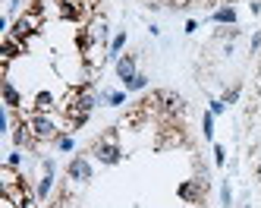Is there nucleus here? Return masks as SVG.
Segmentation results:
<instances>
[{
	"instance_id": "obj_1",
	"label": "nucleus",
	"mask_w": 261,
	"mask_h": 208,
	"mask_svg": "<svg viewBox=\"0 0 261 208\" xmlns=\"http://www.w3.org/2000/svg\"><path fill=\"white\" fill-rule=\"evenodd\" d=\"M25 123H29V130L35 132L38 139H51L53 132H57V126H53V120L48 117V113H32Z\"/></svg>"
},
{
	"instance_id": "obj_2",
	"label": "nucleus",
	"mask_w": 261,
	"mask_h": 208,
	"mask_svg": "<svg viewBox=\"0 0 261 208\" xmlns=\"http://www.w3.org/2000/svg\"><path fill=\"white\" fill-rule=\"evenodd\" d=\"M95 155H98V161H104V164H117V161H120V145H117V139H113V136H104L101 142L95 145Z\"/></svg>"
},
{
	"instance_id": "obj_3",
	"label": "nucleus",
	"mask_w": 261,
	"mask_h": 208,
	"mask_svg": "<svg viewBox=\"0 0 261 208\" xmlns=\"http://www.w3.org/2000/svg\"><path fill=\"white\" fill-rule=\"evenodd\" d=\"M38 25H41V16H38V13H29V16H22L16 22V29H13V38H29L32 32L38 29Z\"/></svg>"
},
{
	"instance_id": "obj_4",
	"label": "nucleus",
	"mask_w": 261,
	"mask_h": 208,
	"mask_svg": "<svg viewBox=\"0 0 261 208\" xmlns=\"http://www.w3.org/2000/svg\"><path fill=\"white\" fill-rule=\"evenodd\" d=\"M202 192H205V180H192V183L179 186V199H186V202H202Z\"/></svg>"
},
{
	"instance_id": "obj_5",
	"label": "nucleus",
	"mask_w": 261,
	"mask_h": 208,
	"mask_svg": "<svg viewBox=\"0 0 261 208\" xmlns=\"http://www.w3.org/2000/svg\"><path fill=\"white\" fill-rule=\"evenodd\" d=\"M70 177L72 180H91V167L85 158H72L70 161Z\"/></svg>"
},
{
	"instance_id": "obj_6",
	"label": "nucleus",
	"mask_w": 261,
	"mask_h": 208,
	"mask_svg": "<svg viewBox=\"0 0 261 208\" xmlns=\"http://www.w3.org/2000/svg\"><path fill=\"white\" fill-rule=\"evenodd\" d=\"M117 76L123 79V82H129V79L136 76V57H120L117 60Z\"/></svg>"
},
{
	"instance_id": "obj_7",
	"label": "nucleus",
	"mask_w": 261,
	"mask_h": 208,
	"mask_svg": "<svg viewBox=\"0 0 261 208\" xmlns=\"http://www.w3.org/2000/svg\"><path fill=\"white\" fill-rule=\"evenodd\" d=\"M214 22H224V25H233V22H236V10H233V6H220V10L214 13Z\"/></svg>"
},
{
	"instance_id": "obj_8",
	"label": "nucleus",
	"mask_w": 261,
	"mask_h": 208,
	"mask_svg": "<svg viewBox=\"0 0 261 208\" xmlns=\"http://www.w3.org/2000/svg\"><path fill=\"white\" fill-rule=\"evenodd\" d=\"M3 98H6V107H19V92L13 89L10 79H3Z\"/></svg>"
},
{
	"instance_id": "obj_9",
	"label": "nucleus",
	"mask_w": 261,
	"mask_h": 208,
	"mask_svg": "<svg viewBox=\"0 0 261 208\" xmlns=\"http://www.w3.org/2000/svg\"><path fill=\"white\" fill-rule=\"evenodd\" d=\"M35 107H38V113H48L51 107H53V95H51V92H38Z\"/></svg>"
},
{
	"instance_id": "obj_10",
	"label": "nucleus",
	"mask_w": 261,
	"mask_h": 208,
	"mask_svg": "<svg viewBox=\"0 0 261 208\" xmlns=\"http://www.w3.org/2000/svg\"><path fill=\"white\" fill-rule=\"evenodd\" d=\"M3 57L6 60L19 57V38H6V41H3Z\"/></svg>"
},
{
	"instance_id": "obj_11",
	"label": "nucleus",
	"mask_w": 261,
	"mask_h": 208,
	"mask_svg": "<svg viewBox=\"0 0 261 208\" xmlns=\"http://www.w3.org/2000/svg\"><path fill=\"white\" fill-rule=\"evenodd\" d=\"M145 85H148V79H145L142 73H136V76L126 82V89H129V92H139V89H145Z\"/></svg>"
},
{
	"instance_id": "obj_12",
	"label": "nucleus",
	"mask_w": 261,
	"mask_h": 208,
	"mask_svg": "<svg viewBox=\"0 0 261 208\" xmlns=\"http://www.w3.org/2000/svg\"><path fill=\"white\" fill-rule=\"evenodd\" d=\"M51 186H53V173H44V180H41V186H38V199H44L51 192Z\"/></svg>"
},
{
	"instance_id": "obj_13",
	"label": "nucleus",
	"mask_w": 261,
	"mask_h": 208,
	"mask_svg": "<svg viewBox=\"0 0 261 208\" xmlns=\"http://www.w3.org/2000/svg\"><path fill=\"white\" fill-rule=\"evenodd\" d=\"M123 44H126V32H120V35L110 41V57H117V54L123 51Z\"/></svg>"
},
{
	"instance_id": "obj_14",
	"label": "nucleus",
	"mask_w": 261,
	"mask_h": 208,
	"mask_svg": "<svg viewBox=\"0 0 261 208\" xmlns=\"http://www.w3.org/2000/svg\"><path fill=\"white\" fill-rule=\"evenodd\" d=\"M13 139H16V145L29 142V130H25V123H19V126H16V132H13Z\"/></svg>"
},
{
	"instance_id": "obj_15",
	"label": "nucleus",
	"mask_w": 261,
	"mask_h": 208,
	"mask_svg": "<svg viewBox=\"0 0 261 208\" xmlns=\"http://www.w3.org/2000/svg\"><path fill=\"white\" fill-rule=\"evenodd\" d=\"M202 130H205V136H214V113H205V120H202Z\"/></svg>"
},
{
	"instance_id": "obj_16",
	"label": "nucleus",
	"mask_w": 261,
	"mask_h": 208,
	"mask_svg": "<svg viewBox=\"0 0 261 208\" xmlns=\"http://www.w3.org/2000/svg\"><path fill=\"white\" fill-rule=\"evenodd\" d=\"M220 199H224V205H233V192H230V186H220Z\"/></svg>"
},
{
	"instance_id": "obj_17",
	"label": "nucleus",
	"mask_w": 261,
	"mask_h": 208,
	"mask_svg": "<svg viewBox=\"0 0 261 208\" xmlns=\"http://www.w3.org/2000/svg\"><path fill=\"white\" fill-rule=\"evenodd\" d=\"M107 101H110V104H123L126 95H123V92H110V95H107Z\"/></svg>"
},
{
	"instance_id": "obj_18",
	"label": "nucleus",
	"mask_w": 261,
	"mask_h": 208,
	"mask_svg": "<svg viewBox=\"0 0 261 208\" xmlns=\"http://www.w3.org/2000/svg\"><path fill=\"white\" fill-rule=\"evenodd\" d=\"M236 98H239V89H226V92H224V101H226V104H233Z\"/></svg>"
},
{
	"instance_id": "obj_19",
	"label": "nucleus",
	"mask_w": 261,
	"mask_h": 208,
	"mask_svg": "<svg viewBox=\"0 0 261 208\" xmlns=\"http://www.w3.org/2000/svg\"><path fill=\"white\" fill-rule=\"evenodd\" d=\"M226 111V101L220 98V101H211V113H224Z\"/></svg>"
},
{
	"instance_id": "obj_20",
	"label": "nucleus",
	"mask_w": 261,
	"mask_h": 208,
	"mask_svg": "<svg viewBox=\"0 0 261 208\" xmlns=\"http://www.w3.org/2000/svg\"><path fill=\"white\" fill-rule=\"evenodd\" d=\"M214 161H217V164H224V161H226V151H224V145H217V149H214Z\"/></svg>"
},
{
	"instance_id": "obj_21",
	"label": "nucleus",
	"mask_w": 261,
	"mask_h": 208,
	"mask_svg": "<svg viewBox=\"0 0 261 208\" xmlns=\"http://www.w3.org/2000/svg\"><path fill=\"white\" fill-rule=\"evenodd\" d=\"M60 149L70 151V149H72V139H70V136H63V139H60Z\"/></svg>"
},
{
	"instance_id": "obj_22",
	"label": "nucleus",
	"mask_w": 261,
	"mask_h": 208,
	"mask_svg": "<svg viewBox=\"0 0 261 208\" xmlns=\"http://www.w3.org/2000/svg\"><path fill=\"white\" fill-rule=\"evenodd\" d=\"M245 208H249V205H245Z\"/></svg>"
},
{
	"instance_id": "obj_23",
	"label": "nucleus",
	"mask_w": 261,
	"mask_h": 208,
	"mask_svg": "<svg viewBox=\"0 0 261 208\" xmlns=\"http://www.w3.org/2000/svg\"><path fill=\"white\" fill-rule=\"evenodd\" d=\"M258 173H261V170H258Z\"/></svg>"
}]
</instances>
